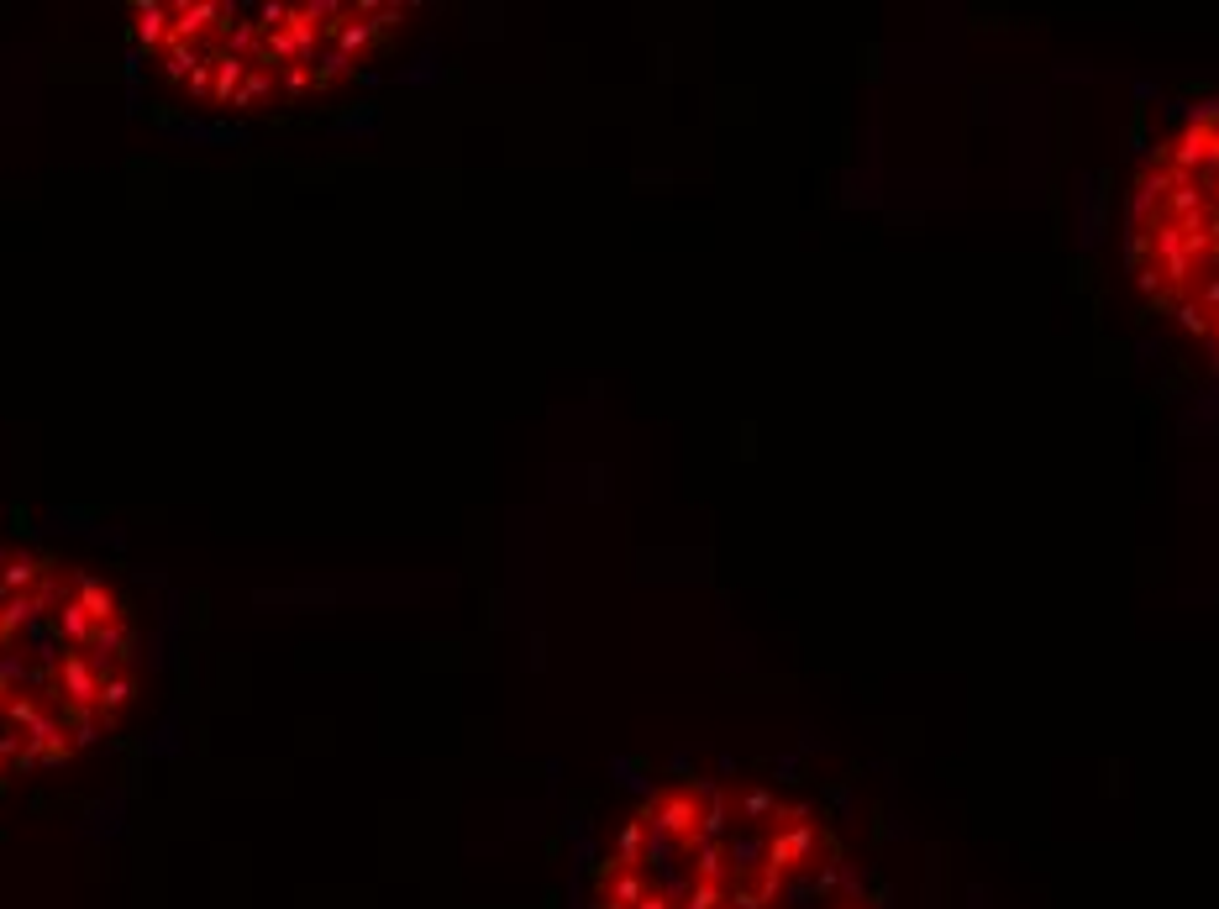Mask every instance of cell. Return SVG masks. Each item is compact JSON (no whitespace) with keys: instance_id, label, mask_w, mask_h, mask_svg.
I'll return each instance as SVG.
<instances>
[{"instance_id":"8","label":"cell","mask_w":1219,"mask_h":909,"mask_svg":"<svg viewBox=\"0 0 1219 909\" xmlns=\"http://www.w3.org/2000/svg\"><path fill=\"white\" fill-rule=\"evenodd\" d=\"M1177 321H1183V326H1188V332H1198V337H1209V332H1214V326H1209V316H1204V311H1198V300H1188V305H1177Z\"/></svg>"},{"instance_id":"7","label":"cell","mask_w":1219,"mask_h":909,"mask_svg":"<svg viewBox=\"0 0 1219 909\" xmlns=\"http://www.w3.org/2000/svg\"><path fill=\"white\" fill-rule=\"evenodd\" d=\"M37 573H48L43 563H32L27 552H11L6 557V568H0V594H16V589H27Z\"/></svg>"},{"instance_id":"2","label":"cell","mask_w":1219,"mask_h":909,"mask_svg":"<svg viewBox=\"0 0 1219 909\" xmlns=\"http://www.w3.org/2000/svg\"><path fill=\"white\" fill-rule=\"evenodd\" d=\"M95 694H100V663H90L85 652H64V663H58V699L95 705Z\"/></svg>"},{"instance_id":"5","label":"cell","mask_w":1219,"mask_h":909,"mask_svg":"<svg viewBox=\"0 0 1219 909\" xmlns=\"http://www.w3.org/2000/svg\"><path fill=\"white\" fill-rule=\"evenodd\" d=\"M58 631H64L74 647H85V642H95V631H100V626H95L90 615H85V605H79V599L69 594L64 605H58Z\"/></svg>"},{"instance_id":"3","label":"cell","mask_w":1219,"mask_h":909,"mask_svg":"<svg viewBox=\"0 0 1219 909\" xmlns=\"http://www.w3.org/2000/svg\"><path fill=\"white\" fill-rule=\"evenodd\" d=\"M79 605H85V615L95 626H111V621H127L121 615V599H116V589L106 584V578H95V573H85V578H74V589H69Z\"/></svg>"},{"instance_id":"9","label":"cell","mask_w":1219,"mask_h":909,"mask_svg":"<svg viewBox=\"0 0 1219 909\" xmlns=\"http://www.w3.org/2000/svg\"><path fill=\"white\" fill-rule=\"evenodd\" d=\"M1135 284H1141V295L1162 300V274H1156V268H1135Z\"/></svg>"},{"instance_id":"6","label":"cell","mask_w":1219,"mask_h":909,"mask_svg":"<svg viewBox=\"0 0 1219 909\" xmlns=\"http://www.w3.org/2000/svg\"><path fill=\"white\" fill-rule=\"evenodd\" d=\"M211 64H216V74H211V95L232 106L237 90H242V58H237V53H221V58H211Z\"/></svg>"},{"instance_id":"1","label":"cell","mask_w":1219,"mask_h":909,"mask_svg":"<svg viewBox=\"0 0 1219 909\" xmlns=\"http://www.w3.org/2000/svg\"><path fill=\"white\" fill-rule=\"evenodd\" d=\"M132 705H137V673L132 668H100V694H95L100 726H116Z\"/></svg>"},{"instance_id":"4","label":"cell","mask_w":1219,"mask_h":909,"mask_svg":"<svg viewBox=\"0 0 1219 909\" xmlns=\"http://www.w3.org/2000/svg\"><path fill=\"white\" fill-rule=\"evenodd\" d=\"M90 647H100V657H111L106 668H116V663H121V668H132V647H137V636H132V626H127V621H121V626L111 621V626H100V631H95V642H90Z\"/></svg>"}]
</instances>
